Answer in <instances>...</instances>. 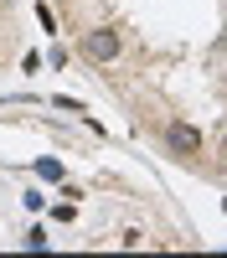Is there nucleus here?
I'll return each instance as SVG.
<instances>
[{
    "label": "nucleus",
    "mask_w": 227,
    "mask_h": 258,
    "mask_svg": "<svg viewBox=\"0 0 227 258\" xmlns=\"http://www.w3.org/2000/svg\"><path fill=\"white\" fill-rule=\"evenodd\" d=\"M165 145H171V155H196V150H201V135H196V129L191 124H165Z\"/></svg>",
    "instance_id": "f257e3e1"
},
{
    "label": "nucleus",
    "mask_w": 227,
    "mask_h": 258,
    "mask_svg": "<svg viewBox=\"0 0 227 258\" xmlns=\"http://www.w3.org/2000/svg\"><path fill=\"white\" fill-rule=\"evenodd\" d=\"M83 52H88L93 62H109V57H119V36L98 26V31H88V36H83Z\"/></svg>",
    "instance_id": "f03ea898"
}]
</instances>
